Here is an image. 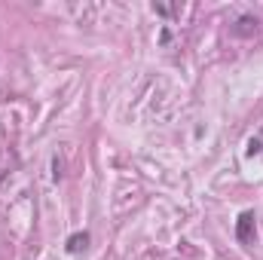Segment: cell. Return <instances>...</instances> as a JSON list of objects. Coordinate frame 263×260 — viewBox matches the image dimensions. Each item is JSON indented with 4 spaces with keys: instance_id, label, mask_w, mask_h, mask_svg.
<instances>
[{
    "instance_id": "6da1fadb",
    "label": "cell",
    "mask_w": 263,
    "mask_h": 260,
    "mask_svg": "<svg viewBox=\"0 0 263 260\" xmlns=\"http://www.w3.org/2000/svg\"><path fill=\"white\" fill-rule=\"evenodd\" d=\"M236 239L242 245H254V239H257V217H254V211H242L239 214V220H236Z\"/></svg>"
},
{
    "instance_id": "7a4b0ae2",
    "label": "cell",
    "mask_w": 263,
    "mask_h": 260,
    "mask_svg": "<svg viewBox=\"0 0 263 260\" xmlns=\"http://www.w3.org/2000/svg\"><path fill=\"white\" fill-rule=\"evenodd\" d=\"M86 245H89V233H73V236L67 239V251H70V254H80Z\"/></svg>"
},
{
    "instance_id": "3957f363",
    "label": "cell",
    "mask_w": 263,
    "mask_h": 260,
    "mask_svg": "<svg viewBox=\"0 0 263 260\" xmlns=\"http://www.w3.org/2000/svg\"><path fill=\"white\" fill-rule=\"evenodd\" d=\"M236 25L239 28H233V34H251V31H257V18L254 15H242Z\"/></svg>"
},
{
    "instance_id": "277c9868",
    "label": "cell",
    "mask_w": 263,
    "mask_h": 260,
    "mask_svg": "<svg viewBox=\"0 0 263 260\" xmlns=\"http://www.w3.org/2000/svg\"><path fill=\"white\" fill-rule=\"evenodd\" d=\"M156 12H178V6H153Z\"/></svg>"
}]
</instances>
